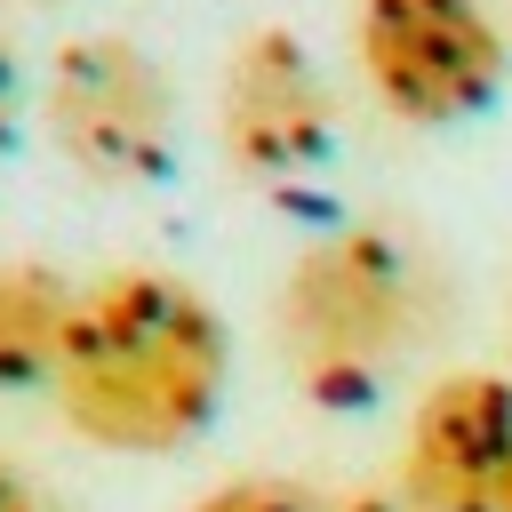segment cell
Listing matches in <instances>:
<instances>
[{
    "label": "cell",
    "instance_id": "1",
    "mask_svg": "<svg viewBox=\"0 0 512 512\" xmlns=\"http://www.w3.org/2000/svg\"><path fill=\"white\" fill-rule=\"evenodd\" d=\"M224 376L232 336L200 288L168 272H104L72 304L48 400L104 456H176L208 432Z\"/></svg>",
    "mask_w": 512,
    "mask_h": 512
},
{
    "label": "cell",
    "instance_id": "2",
    "mask_svg": "<svg viewBox=\"0 0 512 512\" xmlns=\"http://www.w3.org/2000/svg\"><path fill=\"white\" fill-rule=\"evenodd\" d=\"M432 320V272L392 224L320 232L280 280V344L320 408H360L416 352Z\"/></svg>",
    "mask_w": 512,
    "mask_h": 512
},
{
    "label": "cell",
    "instance_id": "3",
    "mask_svg": "<svg viewBox=\"0 0 512 512\" xmlns=\"http://www.w3.org/2000/svg\"><path fill=\"white\" fill-rule=\"evenodd\" d=\"M40 120H48V144L88 184H112V192H144L176 160L168 72L152 64V48L120 40V32H80L48 56Z\"/></svg>",
    "mask_w": 512,
    "mask_h": 512
},
{
    "label": "cell",
    "instance_id": "4",
    "mask_svg": "<svg viewBox=\"0 0 512 512\" xmlns=\"http://www.w3.org/2000/svg\"><path fill=\"white\" fill-rule=\"evenodd\" d=\"M352 56L400 128H464L504 96L512 48L480 0H360Z\"/></svg>",
    "mask_w": 512,
    "mask_h": 512
},
{
    "label": "cell",
    "instance_id": "5",
    "mask_svg": "<svg viewBox=\"0 0 512 512\" xmlns=\"http://www.w3.org/2000/svg\"><path fill=\"white\" fill-rule=\"evenodd\" d=\"M216 136H224L232 168L248 184H272V192H296L328 160V88H320L312 48L288 24L240 32V48L224 56Z\"/></svg>",
    "mask_w": 512,
    "mask_h": 512
},
{
    "label": "cell",
    "instance_id": "6",
    "mask_svg": "<svg viewBox=\"0 0 512 512\" xmlns=\"http://www.w3.org/2000/svg\"><path fill=\"white\" fill-rule=\"evenodd\" d=\"M400 496L416 512H512V376L448 368L400 432Z\"/></svg>",
    "mask_w": 512,
    "mask_h": 512
},
{
    "label": "cell",
    "instance_id": "7",
    "mask_svg": "<svg viewBox=\"0 0 512 512\" xmlns=\"http://www.w3.org/2000/svg\"><path fill=\"white\" fill-rule=\"evenodd\" d=\"M80 288L32 256H0V392H48Z\"/></svg>",
    "mask_w": 512,
    "mask_h": 512
},
{
    "label": "cell",
    "instance_id": "8",
    "mask_svg": "<svg viewBox=\"0 0 512 512\" xmlns=\"http://www.w3.org/2000/svg\"><path fill=\"white\" fill-rule=\"evenodd\" d=\"M184 512H336L320 488L304 480H280V472H240V480H216L208 496H192Z\"/></svg>",
    "mask_w": 512,
    "mask_h": 512
},
{
    "label": "cell",
    "instance_id": "9",
    "mask_svg": "<svg viewBox=\"0 0 512 512\" xmlns=\"http://www.w3.org/2000/svg\"><path fill=\"white\" fill-rule=\"evenodd\" d=\"M0 512H64V504H56L32 472H16V464L0 456Z\"/></svg>",
    "mask_w": 512,
    "mask_h": 512
},
{
    "label": "cell",
    "instance_id": "10",
    "mask_svg": "<svg viewBox=\"0 0 512 512\" xmlns=\"http://www.w3.org/2000/svg\"><path fill=\"white\" fill-rule=\"evenodd\" d=\"M8 128H16V56L0 40V144H8Z\"/></svg>",
    "mask_w": 512,
    "mask_h": 512
}]
</instances>
